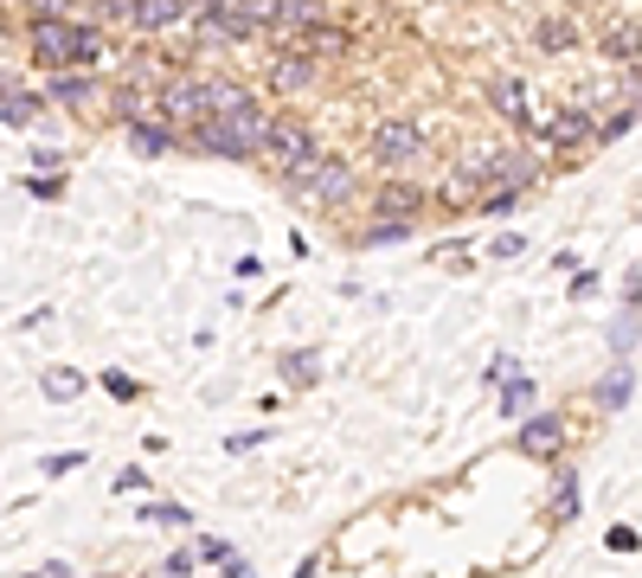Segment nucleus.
<instances>
[{
	"mask_svg": "<svg viewBox=\"0 0 642 578\" xmlns=\"http://www.w3.org/2000/svg\"><path fill=\"white\" fill-rule=\"evenodd\" d=\"M637 136V97H624L617 110H597L591 116V142L597 148H617V142H630Z\"/></svg>",
	"mask_w": 642,
	"mask_h": 578,
	"instance_id": "2eb2a0df",
	"label": "nucleus"
},
{
	"mask_svg": "<svg viewBox=\"0 0 642 578\" xmlns=\"http://www.w3.org/2000/svg\"><path fill=\"white\" fill-rule=\"evenodd\" d=\"M116 489H123V495H142V489H154V476H148V469H123Z\"/></svg>",
	"mask_w": 642,
	"mask_h": 578,
	"instance_id": "a19ab883",
	"label": "nucleus"
},
{
	"mask_svg": "<svg viewBox=\"0 0 642 578\" xmlns=\"http://www.w3.org/2000/svg\"><path fill=\"white\" fill-rule=\"evenodd\" d=\"M604 546H610V553H637L642 533H637V527H610V533H604Z\"/></svg>",
	"mask_w": 642,
	"mask_h": 578,
	"instance_id": "4c0bfd02",
	"label": "nucleus"
},
{
	"mask_svg": "<svg viewBox=\"0 0 642 578\" xmlns=\"http://www.w3.org/2000/svg\"><path fill=\"white\" fill-rule=\"evenodd\" d=\"M26 193H33V200H65V167H39V174L26 180Z\"/></svg>",
	"mask_w": 642,
	"mask_h": 578,
	"instance_id": "c85d7f7f",
	"label": "nucleus"
},
{
	"mask_svg": "<svg viewBox=\"0 0 642 578\" xmlns=\"http://www.w3.org/2000/svg\"><path fill=\"white\" fill-rule=\"evenodd\" d=\"M180 20H187V0H136V7H129V26L148 33V39H154V33H174Z\"/></svg>",
	"mask_w": 642,
	"mask_h": 578,
	"instance_id": "dca6fc26",
	"label": "nucleus"
},
{
	"mask_svg": "<svg viewBox=\"0 0 642 578\" xmlns=\"http://www.w3.org/2000/svg\"><path fill=\"white\" fill-rule=\"evenodd\" d=\"M610 348L617 361H637V302H624V315L610 322Z\"/></svg>",
	"mask_w": 642,
	"mask_h": 578,
	"instance_id": "393cba45",
	"label": "nucleus"
},
{
	"mask_svg": "<svg viewBox=\"0 0 642 578\" xmlns=\"http://www.w3.org/2000/svg\"><path fill=\"white\" fill-rule=\"evenodd\" d=\"M315 20H328V0H277L270 33H277V39H295V33H302V26H315Z\"/></svg>",
	"mask_w": 642,
	"mask_h": 578,
	"instance_id": "f3484780",
	"label": "nucleus"
},
{
	"mask_svg": "<svg viewBox=\"0 0 642 578\" xmlns=\"http://www.w3.org/2000/svg\"><path fill=\"white\" fill-rule=\"evenodd\" d=\"M52 84L39 90L46 97V110L59 103V110H90V103H103V84H97V72H46Z\"/></svg>",
	"mask_w": 642,
	"mask_h": 578,
	"instance_id": "9d476101",
	"label": "nucleus"
},
{
	"mask_svg": "<svg viewBox=\"0 0 642 578\" xmlns=\"http://www.w3.org/2000/svg\"><path fill=\"white\" fill-rule=\"evenodd\" d=\"M277 366H284V386H289V392H309V386L322 379V354H315V348H289Z\"/></svg>",
	"mask_w": 642,
	"mask_h": 578,
	"instance_id": "aec40b11",
	"label": "nucleus"
},
{
	"mask_svg": "<svg viewBox=\"0 0 642 578\" xmlns=\"http://www.w3.org/2000/svg\"><path fill=\"white\" fill-rule=\"evenodd\" d=\"M225 553H231V546H225V540H213V533H200V540H193V560H200V566H218Z\"/></svg>",
	"mask_w": 642,
	"mask_h": 578,
	"instance_id": "f704fd0d",
	"label": "nucleus"
},
{
	"mask_svg": "<svg viewBox=\"0 0 642 578\" xmlns=\"http://www.w3.org/2000/svg\"><path fill=\"white\" fill-rule=\"evenodd\" d=\"M430 257H437L443 271H469V244H437Z\"/></svg>",
	"mask_w": 642,
	"mask_h": 578,
	"instance_id": "c9c22d12",
	"label": "nucleus"
},
{
	"mask_svg": "<svg viewBox=\"0 0 642 578\" xmlns=\"http://www.w3.org/2000/svg\"><path fill=\"white\" fill-rule=\"evenodd\" d=\"M206 97H213V110H231V103H244L251 90H244L238 77H206Z\"/></svg>",
	"mask_w": 642,
	"mask_h": 578,
	"instance_id": "c756f323",
	"label": "nucleus"
},
{
	"mask_svg": "<svg viewBox=\"0 0 642 578\" xmlns=\"http://www.w3.org/2000/svg\"><path fill=\"white\" fill-rule=\"evenodd\" d=\"M591 405L604 412V418H624L630 405H637V361H617L597 386H591Z\"/></svg>",
	"mask_w": 642,
	"mask_h": 578,
	"instance_id": "9b49d317",
	"label": "nucleus"
},
{
	"mask_svg": "<svg viewBox=\"0 0 642 578\" xmlns=\"http://www.w3.org/2000/svg\"><path fill=\"white\" fill-rule=\"evenodd\" d=\"M123 136H129V148L148 154V161H161V154H174V148H180V129H174V123H161V116H136V123H123Z\"/></svg>",
	"mask_w": 642,
	"mask_h": 578,
	"instance_id": "ddd939ff",
	"label": "nucleus"
},
{
	"mask_svg": "<svg viewBox=\"0 0 642 578\" xmlns=\"http://www.w3.org/2000/svg\"><path fill=\"white\" fill-rule=\"evenodd\" d=\"M84 7H90L97 26H129V7H136V0H84Z\"/></svg>",
	"mask_w": 642,
	"mask_h": 578,
	"instance_id": "2f4dec72",
	"label": "nucleus"
},
{
	"mask_svg": "<svg viewBox=\"0 0 642 578\" xmlns=\"http://www.w3.org/2000/svg\"><path fill=\"white\" fill-rule=\"evenodd\" d=\"M489 251H495L501 264H514V257L527 251V238H520V231H501V238H495V244H489Z\"/></svg>",
	"mask_w": 642,
	"mask_h": 578,
	"instance_id": "58836bf2",
	"label": "nucleus"
},
{
	"mask_svg": "<svg viewBox=\"0 0 642 578\" xmlns=\"http://www.w3.org/2000/svg\"><path fill=\"white\" fill-rule=\"evenodd\" d=\"M264 437H270V431H231V437H225V450H231V456H244V450H257Z\"/></svg>",
	"mask_w": 642,
	"mask_h": 578,
	"instance_id": "79ce46f5",
	"label": "nucleus"
},
{
	"mask_svg": "<svg viewBox=\"0 0 642 578\" xmlns=\"http://www.w3.org/2000/svg\"><path fill=\"white\" fill-rule=\"evenodd\" d=\"M302 200H315V206H328V213L354 206L360 200V161L354 154H315V167L302 174Z\"/></svg>",
	"mask_w": 642,
	"mask_h": 578,
	"instance_id": "f257e3e1",
	"label": "nucleus"
},
{
	"mask_svg": "<svg viewBox=\"0 0 642 578\" xmlns=\"http://www.w3.org/2000/svg\"><path fill=\"white\" fill-rule=\"evenodd\" d=\"M495 386H501V418H527L533 412V379L527 373H507Z\"/></svg>",
	"mask_w": 642,
	"mask_h": 578,
	"instance_id": "4be33fe9",
	"label": "nucleus"
},
{
	"mask_svg": "<svg viewBox=\"0 0 642 578\" xmlns=\"http://www.w3.org/2000/svg\"><path fill=\"white\" fill-rule=\"evenodd\" d=\"M514 450L527 463H566V418L559 412H527L514 418Z\"/></svg>",
	"mask_w": 642,
	"mask_h": 578,
	"instance_id": "423d86ee",
	"label": "nucleus"
},
{
	"mask_svg": "<svg viewBox=\"0 0 642 578\" xmlns=\"http://www.w3.org/2000/svg\"><path fill=\"white\" fill-rule=\"evenodd\" d=\"M514 366H520V361H514V354H495V361L482 366V379H489V386H495V379H507V373H514Z\"/></svg>",
	"mask_w": 642,
	"mask_h": 578,
	"instance_id": "37998d69",
	"label": "nucleus"
},
{
	"mask_svg": "<svg viewBox=\"0 0 642 578\" xmlns=\"http://www.w3.org/2000/svg\"><path fill=\"white\" fill-rule=\"evenodd\" d=\"M154 116H161V123H174V129H187V123L213 116L206 77H200V72H167V77H161V90H154Z\"/></svg>",
	"mask_w": 642,
	"mask_h": 578,
	"instance_id": "f03ea898",
	"label": "nucleus"
},
{
	"mask_svg": "<svg viewBox=\"0 0 642 578\" xmlns=\"http://www.w3.org/2000/svg\"><path fill=\"white\" fill-rule=\"evenodd\" d=\"M322 154V142H315V129L302 123V116H270V129H264V142H257V161H270L277 174L284 167H309Z\"/></svg>",
	"mask_w": 642,
	"mask_h": 578,
	"instance_id": "20e7f679",
	"label": "nucleus"
},
{
	"mask_svg": "<svg viewBox=\"0 0 642 578\" xmlns=\"http://www.w3.org/2000/svg\"><path fill=\"white\" fill-rule=\"evenodd\" d=\"M553 507H559V520H578V469H559V482H553Z\"/></svg>",
	"mask_w": 642,
	"mask_h": 578,
	"instance_id": "cd10ccee",
	"label": "nucleus"
},
{
	"mask_svg": "<svg viewBox=\"0 0 642 578\" xmlns=\"http://www.w3.org/2000/svg\"><path fill=\"white\" fill-rule=\"evenodd\" d=\"M489 110H495L507 129H533V110H527V84L520 77H495L489 84Z\"/></svg>",
	"mask_w": 642,
	"mask_h": 578,
	"instance_id": "4468645a",
	"label": "nucleus"
},
{
	"mask_svg": "<svg viewBox=\"0 0 642 578\" xmlns=\"http://www.w3.org/2000/svg\"><path fill=\"white\" fill-rule=\"evenodd\" d=\"M136 520H148V527H187L193 514H187V507H180V502H154V495H148V502H142V514H136Z\"/></svg>",
	"mask_w": 642,
	"mask_h": 578,
	"instance_id": "a878e982",
	"label": "nucleus"
},
{
	"mask_svg": "<svg viewBox=\"0 0 642 578\" xmlns=\"http://www.w3.org/2000/svg\"><path fill=\"white\" fill-rule=\"evenodd\" d=\"M264 84H270V97H309L315 84H322V59L309 52V46H295V39H284L277 46V59H270V72H264Z\"/></svg>",
	"mask_w": 642,
	"mask_h": 578,
	"instance_id": "39448f33",
	"label": "nucleus"
},
{
	"mask_svg": "<svg viewBox=\"0 0 642 578\" xmlns=\"http://www.w3.org/2000/svg\"><path fill=\"white\" fill-rule=\"evenodd\" d=\"M405 238H412V218H366V231H360L366 251H379V244H405Z\"/></svg>",
	"mask_w": 642,
	"mask_h": 578,
	"instance_id": "b1692460",
	"label": "nucleus"
},
{
	"mask_svg": "<svg viewBox=\"0 0 642 578\" xmlns=\"http://www.w3.org/2000/svg\"><path fill=\"white\" fill-rule=\"evenodd\" d=\"M103 392H110V399H123V405H136V399H142V379H129V373L103 366Z\"/></svg>",
	"mask_w": 642,
	"mask_h": 578,
	"instance_id": "7c9ffc66",
	"label": "nucleus"
},
{
	"mask_svg": "<svg viewBox=\"0 0 642 578\" xmlns=\"http://www.w3.org/2000/svg\"><path fill=\"white\" fill-rule=\"evenodd\" d=\"M136 116H154V90L116 84V90H110V123H136Z\"/></svg>",
	"mask_w": 642,
	"mask_h": 578,
	"instance_id": "a211bd4d",
	"label": "nucleus"
},
{
	"mask_svg": "<svg viewBox=\"0 0 642 578\" xmlns=\"http://www.w3.org/2000/svg\"><path fill=\"white\" fill-rule=\"evenodd\" d=\"M425 206H430V193L412 174H386V180L373 187V218H412V225H418Z\"/></svg>",
	"mask_w": 642,
	"mask_h": 578,
	"instance_id": "6e6552de",
	"label": "nucleus"
},
{
	"mask_svg": "<svg viewBox=\"0 0 642 578\" xmlns=\"http://www.w3.org/2000/svg\"><path fill=\"white\" fill-rule=\"evenodd\" d=\"M26 52H33L39 72H72V20H65V13H59V20H33Z\"/></svg>",
	"mask_w": 642,
	"mask_h": 578,
	"instance_id": "0eeeda50",
	"label": "nucleus"
},
{
	"mask_svg": "<svg viewBox=\"0 0 642 578\" xmlns=\"http://www.w3.org/2000/svg\"><path fill=\"white\" fill-rule=\"evenodd\" d=\"M20 7H26L33 20H59V13H72L77 0H20Z\"/></svg>",
	"mask_w": 642,
	"mask_h": 578,
	"instance_id": "e433bc0d",
	"label": "nucleus"
},
{
	"mask_svg": "<svg viewBox=\"0 0 642 578\" xmlns=\"http://www.w3.org/2000/svg\"><path fill=\"white\" fill-rule=\"evenodd\" d=\"M72 469H84V450H59V456H46V482H65Z\"/></svg>",
	"mask_w": 642,
	"mask_h": 578,
	"instance_id": "473e14b6",
	"label": "nucleus"
},
{
	"mask_svg": "<svg viewBox=\"0 0 642 578\" xmlns=\"http://www.w3.org/2000/svg\"><path fill=\"white\" fill-rule=\"evenodd\" d=\"M295 46H309L315 59H341V52H348L354 39H348L341 26H328V20H315V26H302V33H295Z\"/></svg>",
	"mask_w": 642,
	"mask_h": 578,
	"instance_id": "412c9836",
	"label": "nucleus"
},
{
	"mask_svg": "<svg viewBox=\"0 0 642 578\" xmlns=\"http://www.w3.org/2000/svg\"><path fill=\"white\" fill-rule=\"evenodd\" d=\"M591 116H597L591 103H566V110H553L546 123H533V129L559 148V154H578V148L591 142Z\"/></svg>",
	"mask_w": 642,
	"mask_h": 578,
	"instance_id": "1a4fd4ad",
	"label": "nucleus"
},
{
	"mask_svg": "<svg viewBox=\"0 0 642 578\" xmlns=\"http://www.w3.org/2000/svg\"><path fill=\"white\" fill-rule=\"evenodd\" d=\"M84 386H90V379H84L77 366H46V373H39V392H46L52 405H72V399H84Z\"/></svg>",
	"mask_w": 642,
	"mask_h": 578,
	"instance_id": "6ab92c4d",
	"label": "nucleus"
},
{
	"mask_svg": "<svg viewBox=\"0 0 642 578\" xmlns=\"http://www.w3.org/2000/svg\"><path fill=\"white\" fill-rule=\"evenodd\" d=\"M425 154H430V136L412 116H386V123L373 129V161H379L386 174H412Z\"/></svg>",
	"mask_w": 642,
	"mask_h": 578,
	"instance_id": "7ed1b4c3",
	"label": "nucleus"
},
{
	"mask_svg": "<svg viewBox=\"0 0 642 578\" xmlns=\"http://www.w3.org/2000/svg\"><path fill=\"white\" fill-rule=\"evenodd\" d=\"M161 573H167V578H187V573H200V560H193V546H174V553L161 560Z\"/></svg>",
	"mask_w": 642,
	"mask_h": 578,
	"instance_id": "72a5a7b5",
	"label": "nucleus"
},
{
	"mask_svg": "<svg viewBox=\"0 0 642 578\" xmlns=\"http://www.w3.org/2000/svg\"><path fill=\"white\" fill-rule=\"evenodd\" d=\"M231 277H238V284H251V277H264V257H257V251H244V257H231Z\"/></svg>",
	"mask_w": 642,
	"mask_h": 578,
	"instance_id": "ea45409f",
	"label": "nucleus"
},
{
	"mask_svg": "<svg viewBox=\"0 0 642 578\" xmlns=\"http://www.w3.org/2000/svg\"><path fill=\"white\" fill-rule=\"evenodd\" d=\"M116 59V39H110V26H72V72H103Z\"/></svg>",
	"mask_w": 642,
	"mask_h": 578,
	"instance_id": "f8f14e48",
	"label": "nucleus"
},
{
	"mask_svg": "<svg viewBox=\"0 0 642 578\" xmlns=\"http://www.w3.org/2000/svg\"><path fill=\"white\" fill-rule=\"evenodd\" d=\"M540 46H546V52H571V46H578V26H571V20H540Z\"/></svg>",
	"mask_w": 642,
	"mask_h": 578,
	"instance_id": "bb28decb",
	"label": "nucleus"
},
{
	"mask_svg": "<svg viewBox=\"0 0 642 578\" xmlns=\"http://www.w3.org/2000/svg\"><path fill=\"white\" fill-rule=\"evenodd\" d=\"M604 59L610 65H637V13H624V26L604 33Z\"/></svg>",
	"mask_w": 642,
	"mask_h": 578,
	"instance_id": "5701e85b",
	"label": "nucleus"
}]
</instances>
